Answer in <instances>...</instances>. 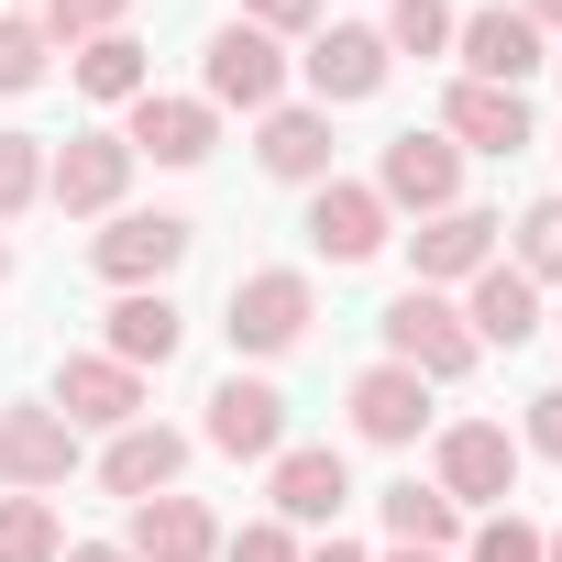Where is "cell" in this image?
<instances>
[{"instance_id":"6da1fadb","label":"cell","mask_w":562,"mask_h":562,"mask_svg":"<svg viewBox=\"0 0 562 562\" xmlns=\"http://www.w3.org/2000/svg\"><path fill=\"white\" fill-rule=\"evenodd\" d=\"M386 364H408L419 386H452V375H474V331H463V310H452L441 288H408V299L386 310Z\"/></svg>"},{"instance_id":"7a4b0ae2","label":"cell","mask_w":562,"mask_h":562,"mask_svg":"<svg viewBox=\"0 0 562 562\" xmlns=\"http://www.w3.org/2000/svg\"><path fill=\"white\" fill-rule=\"evenodd\" d=\"M243 353H288L310 331V276L299 265H265V276H232V321H221Z\"/></svg>"},{"instance_id":"3957f363","label":"cell","mask_w":562,"mask_h":562,"mask_svg":"<svg viewBox=\"0 0 562 562\" xmlns=\"http://www.w3.org/2000/svg\"><path fill=\"white\" fill-rule=\"evenodd\" d=\"M188 243H199V232H188L177 210H122L89 254H100V276H111V288H166V276L188 265Z\"/></svg>"},{"instance_id":"277c9868","label":"cell","mask_w":562,"mask_h":562,"mask_svg":"<svg viewBox=\"0 0 562 562\" xmlns=\"http://www.w3.org/2000/svg\"><path fill=\"white\" fill-rule=\"evenodd\" d=\"M375 199H386V210H419V221H430V210H463V144H452V133H397Z\"/></svg>"},{"instance_id":"5b68a950","label":"cell","mask_w":562,"mask_h":562,"mask_svg":"<svg viewBox=\"0 0 562 562\" xmlns=\"http://www.w3.org/2000/svg\"><path fill=\"white\" fill-rule=\"evenodd\" d=\"M199 67H210V111H276V89H288V56H276V34H254V23H221Z\"/></svg>"},{"instance_id":"8992f818","label":"cell","mask_w":562,"mask_h":562,"mask_svg":"<svg viewBox=\"0 0 562 562\" xmlns=\"http://www.w3.org/2000/svg\"><path fill=\"white\" fill-rule=\"evenodd\" d=\"M78 474V430L56 419V408H0V485L12 496H45V485H67Z\"/></svg>"},{"instance_id":"52a82bcc","label":"cell","mask_w":562,"mask_h":562,"mask_svg":"<svg viewBox=\"0 0 562 562\" xmlns=\"http://www.w3.org/2000/svg\"><path fill=\"white\" fill-rule=\"evenodd\" d=\"M56 419H67V430H133V419H144V375L111 364V353H78V364L56 375Z\"/></svg>"},{"instance_id":"ba28073f","label":"cell","mask_w":562,"mask_h":562,"mask_svg":"<svg viewBox=\"0 0 562 562\" xmlns=\"http://www.w3.org/2000/svg\"><path fill=\"white\" fill-rule=\"evenodd\" d=\"M507 485H518V441H507L496 419L441 430V496H452V507H496Z\"/></svg>"},{"instance_id":"9c48e42d","label":"cell","mask_w":562,"mask_h":562,"mask_svg":"<svg viewBox=\"0 0 562 562\" xmlns=\"http://www.w3.org/2000/svg\"><path fill=\"white\" fill-rule=\"evenodd\" d=\"M276 441H288V397H276L265 375H232V386H210V452H232V463H265Z\"/></svg>"},{"instance_id":"30bf717a","label":"cell","mask_w":562,"mask_h":562,"mask_svg":"<svg viewBox=\"0 0 562 562\" xmlns=\"http://www.w3.org/2000/svg\"><path fill=\"white\" fill-rule=\"evenodd\" d=\"M452 45H463V67H474L485 89H518V78L551 67V45H540L529 12H474V23H452Z\"/></svg>"},{"instance_id":"8fae6325","label":"cell","mask_w":562,"mask_h":562,"mask_svg":"<svg viewBox=\"0 0 562 562\" xmlns=\"http://www.w3.org/2000/svg\"><path fill=\"white\" fill-rule=\"evenodd\" d=\"M122 551H133V562H210V551H221V518L166 485V496H133V540H122Z\"/></svg>"},{"instance_id":"7c38bea8","label":"cell","mask_w":562,"mask_h":562,"mask_svg":"<svg viewBox=\"0 0 562 562\" xmlns=\"http://www.w3.org/2000/svg\"><path fill=\"white\" fill-rule=\"evenodd\" d=\"M408 254H419V288L485 276V265H496V210H430V221L408 232Z\"/></svg>"},{"instance_id":"4fadbf2b","label":"cell","mask_w":562,"mask_h":562,"mask_svg":"<svg viewBox=\"0 0 562 562\" xmlns=\"http://www.w3.org/2000/svg\"><path fill=\"white\" fill-rule=\"evenodd\" d=\"M122 144H133V155H155V166H199V155L221 144V111H210V100H166V89H144Z\"/></svg>"},{"instance_id":"5bb4252c","label":"cell","mask_w":562,"mask_h":562,"mask_svg":"<svg viewBox=\"0 0 562 562\" xmlns=\"http://www.w3.org/2000/svg\"><path fill=\"white\" fill-rule=\"evenodd\" d=\"M122 188H133V144H122V133H78V144L45 166V199H56V210H111Z\"/></svg>"},{"instance_id":"9a60e30c","label":"cell","mask_w":562,"mask_h":562,"mask_svg":"<svg viewBox=\"0 0 562 562\" xmlns=\"http://www.w3.org/2000/svg\"><path fill=\"white\" fill-rule=\"evenodd\" d=\"M310 243H321L331 265H364V254H386V199H375V188H342V177H321V199H310Z\"/></svg>"},{"instance_id":"2e32d148","label":"cell","mask_w":562,"mask_h":562,"mask_svg":"<svg viewBox=\"0 0 562 562\" xmlns=\"http://www.w3.org/2000/svg\"><path fill=\"white\" fill-rule=\"evenodd\" d=\"M299 67H310V89H321V100H375V89H386V34L331 23V34H321Z\"/></svg>"},{"instance_id":"e0dca14e","label":"cell","mask_w":562,"mask_h":562,"mask_svg":"<svg viewBox=\"0 0 562 562\" xmlns=\"http://www.w3.org/2000/svg\"><path fill=\"white\" fill-rule=\"evenodd\" d=\"M441 133H452V144H474V155H518V144H529V100H518V89L463 78V89L441 100Z\"/></svg>"},{"instance_id":"ac0fdd59","label":"cell","mask_w":562,"mask_h":562,"mask_svg":"<svg viewBox=\"0 0 562 562\" xmlns=\"http://www.w3.org/2000/svg\"><path fill=\"white\" fill-rule=\"evenodd\" d=\"M419 419H430V386L408 364H364L353 375V430L364 441H419Z\"/></svg>"},{"instance_id":"d6986e66","label":"cell","mask_w":562,"mask_h":562,"mask_svg":"<svg viewBox=\"0 0 562 562\" xmlns=\"http://www.w3.org/2000/svg\"><path fill=\"white\" fill-rule=\"evenodd\" d=\"M463 331H474V353H485V342H507V353H518V342L540 331V288H529L518 265H485V276H474V310H463Z\"/></svg>"},{"instance_id":"ffe728a7","label":"cell","mask_w":562,"mask_h":562,"mask_svg":"<svg viewBox=\"0 0 562 562\" xmlns=\"http://www.w3.org/2000/svg\"><path fill=\"white\" fill-rule=\"evenodd\" d=\"M177 342H188L177 299H166V288H122V310H111V364H133V375H144V364H166Z\"/></svg>"},{"instance_id":"44dd1931","label":"cell","mask_w":562,"mask_h":562,"mask_svg":"<svg viewBox=\"0 0 562 562\" xmlns=\"http://www.w3.org/2000/svg\"><path fill=\"white\" fill-rule=\"evenodd\" d=\"M177 463H188V441L133 419V430H111V452H100V485H111V496H166V485H177Z\"/></svg>"},{"instance_id":"7402d4cb","label":"cell","mask_w":562,"mask_h":562,"mask_svg":"<svg viewBox=\"0 0 562 562\" xmlns=\"http://www.w3.org/2000/svg\"><path fill=\"white\" fill-rule=\"evenodd\" d=\"M353 496V463L331 452V441H310V452H276V518H331Z\"/></svg>"},{"instance_id":"603a6c76","label":"cell","mask_w":562,"mask_h":562,"mask_svg":"<svg viewBox=\"0 0 562 562\" xmlns=\"http://www.w3.org/2000/svg\"><path fill=\"white\" fill-rule=\"evenodd\" d=\"M265 177H288V188H321L331 177V122L321 111H265Z\"/></svg>"},{"instance_id":"cb8c5ba5","label":"cell","mask_w":562,"mask_h":562,"mask_svg":"<svg viewBox=\"0 0 562 562\" xmlns=\"http://www.w3.org/2000/svg\"><path fill=\"white\" fill-rule=\"evenodd\" d=\"M386 529H397V551H452L463 507H452L441 485H386Z\"/></svg>"},{"instance_id":"d4e9b609","label":"cell","mask_w":562,"mask_h":562,"mask_svg":"<svg viewBox=\"0 0 562 562\" xmlns=\"http://www.w3.org/2000/svg\"><path fill=\"white\" fill-rule=\"evenodd\" d=\"M78 89H89V100H122V111H133V100L155 89V67H144V45L100 34V45H78Z\"/></svg>"},{"instance_id":"484cf974","label":"cell","mask_w":562,"mask_h":562,"mask_svg":"<svg viewBox=\"0 0 562 562\" xmlns=\"http://www.w3.org/2000/svg\"><path fill=\"white\" fill-rule=\"evenodd\" d=\"M56 507L45 496H0V562H56Z\"/></svg>"},{"instance_id":"4316f807","label":"cell","mask_w":562,"mask_h":562,"mask_svg":"<svg viewBox=\"0 0 562 562\" xmlns=\"http://www.w3.org/2000/svg\"><path fill=\"white\" fill-rule=\"evenodd\" d=\"M441 45H452L441 0H386V56H441Z\"/></svg>"},{"instance_id":"83f0119b","label":"cell","mask_w":562,"mask_h":562,"mask_svg":"<svg viewBox=\"0 0 562 562\" xmlns=\"http://www.w3.org/2000/svg\"><path fill=\"white\" fill-rule=\"evenodd\" d=\"M34 199H45V144L34 133H0V221L34 210Z\"/></svg>"},{"instance_id":"f1b7e54d","label":"cell","mask_w":562,"mask_h":562,"mask_svg":"<svg viewBox=\"0 0 562 562\" xmlns=\"http://www.w3.org/2000/svg\"><path fill=\"white\" fill-rule=\"evenodd\" d=\"M122 12L133 0H45V45H100V34H122Z\"/></svg>"},{"instance_id":"f546056e","label":"cell","mask_w":562,"mask_h":562,"mask_svg":"<svg viewBox=\"0 0 562 562\" xmlns=\"http://www.w3.org/2000/svg\"><path fill=\"white\" fill-rule=\"evenodd\" d=\"M518 276L540 288V276H562V199H540L529 221H518Z\"/></svg>"},{"instance_id":"4dcf8cb0","label":"cell","mask_w":562,"mask_h":562,"mask_svg":"<svg viewBox=\"0 0 562 562\" xmlns=\"http://www.w3.org/2000/svg\"><path fill=\"white\" fill-rule=\"evenodd\" d=\"M45 56H56V45H45V23H0V100L34 89V78H45Z\"/></svg>"},{"instance_id":"1f68e13d","label":"cell","mask_w":562,"mask_h":562,"mask_svg":"<svg viewBox=\"0 0 562 562\" xmlns=\"http://www.w3.org/2000/svg\"><path fill=\"white\" fill-rule=\"evenodd\" d=\"M474 562H540V529H529V518H507V507H496V518H485V529H474Z\"/></svg>"},{"instance_id":"d6a6232c","label":"cell","mask_w":562,"mask_h":562,"mask_svg":"<svg viewBox=\"0 0 562 562\" xmlns=\"http://www.w3.org/2000/svg\"><path fill=\"white\" fill-rule=\"evenodd\" d=\"M243 23H254V34H310L321 0H243Z\"/></svg>"},{"instance_id":"836d02e7","label":"cell","mask_w":562,"mask_h":562,"mask_svg":"<svg viewBox=\"0 0 562 562\" xmlns=\"http://www.w3.org/2000/svg\"><path fill=\"white\" fill-rule=\"evenodd\" d=\"M221 562H299V540L276 529V518H265V529H243V540H221Z\"/></svg>"},{"instance_id":"e575fe53","label":"cell","mask_w":562,"mask_h":562,"mask_svg":"<svg viewBox=\"0 0 562 562\" xmlns=\"http://www.w3.org/2000/svg\"><path fill=\"white\" fill-rule=\"evenodd\" d=\"M529 452H551V463H562V386H540V397H529Z\"/></svg>"},{"instance_id":"d590c367","label":"cell","mask_w":562,"mask_h":562,"mask_svg":"<svg viewBox=\"0 0 562 562\" xmlns=\"http://www.w3.org/2000/svg\"><path fill=\"white\" fill-rule=\"evenodd\" d=\"M56 562H133V551H111V540H78V551H56Z\"/></svg>"},{"instance_id":"8d00e7d4","label":"cell","mask_w":562,"mask_h":562,"mask_svg":"<svg viewBox=\"0 0 562 562\" xmlns=\"http://www.w3.org/2000/svg\"><path fill=\"white\" fill-rule=\"evenodd\" d=\"M518 12H529V23H540V34H562V0H518Z\"/></svg>"},{"instance_id":"74e56055","label":"cell","mask_w":562,"mask_h":562,"mask_svg":"<svg viewBox=\"0 0 562 562\" xmlns=\"http://www.w3.org/2000/svg\"><path fill=\"white\" fill-rule=\"evenodd\" d=\"M299 562H364V551H353V540H321V551H299Z\"/></svg>"},{"instance_id":"f35d334b","label":"cell","mask_w":562,"mask_h":562,"mask_svg":"<svg viewBox=\"0 0 562 562\" xmlns=\"http://www.w3.org/2000/svg\"><path fill=\"white\" fill-rule=\"evenodd\" d=\"M540 562H562V529H551V540H540Z\"/></svg>"},{"instance_id":"ab89813d","label":"cell","mask_w":562,"mask_h":562,"mask_svg":"<svg viewBox=\"0 0 562 562\" xmlns=\"http://www.w3.org/2000/svg\"><path fill=\"white\" fill-rule=\"evenodd\" d=\"M397 562H441V551H397Z\"/></svg>"},{"instance_id":"60d3db41","label":"cell","mask_w":562,"mask_h":562,"mask_svg":"<svg viewBox=\"0 0 562 562\" xmlns=\"http://www.w3.org/2000/svg\"><path fill=\"white\" fill-rule=\"evenodd\" d=\"M0 276H12V243H0Z\"/></svg>"},{"instance_id":"b9f144b4","label":"cell","mask_w":562,"mask_h":562,"mask_svg":"<svg viewBox=\"0 0 562 562\" xmlns=\"http://www.w3.org/2000/svg\"><path fill=\"white\" fill-rule=\"evenodd\" d=\"M551 67H562V56H551Z\"/></svg>"}]
</instances>
